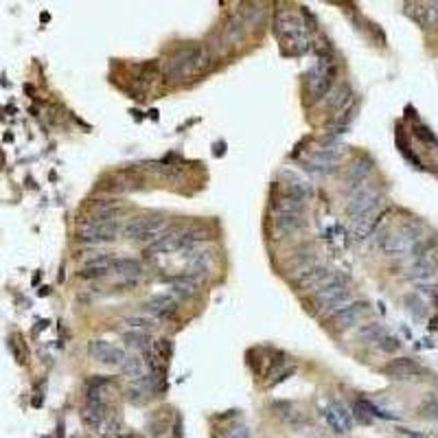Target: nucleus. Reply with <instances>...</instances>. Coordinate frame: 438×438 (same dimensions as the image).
I'll return each mask as SVG.
<instances>
[{"instance_id": "nucleus-3", "label": "nucleus", "mask_w": 438, "mask_h": 438, "mask_svg": "<svg viewBox=\"0 0 438 438\" xmlns=\"http://www.w3.org/2000/svg\"><path fill=\"white\" fill-rule=\"evenodd\" d=\"M121 226L116 219H90L79 224L77 239L84 243H110L119 237Z\"/></svg>"}, {"instance_id": "nucleus-29", "label": "nucleus", "mask_w": 438, "mask_h": 438, "mask_svg": "<svg viewBox=\"0 0 438 438\" xmlns=\"http://www.w3.org/2000/svg\"><path fill=\"white\" fill-rule=\"evenodd\" d=\"M285 412H279V417L285 421V423H290V426H294V428H298V426H303V423L307 421V417L303 414V412H298V410L294 408V405H290V403H285Z\"/></svg>"}, {"instance_id": "nucleus-9", "label": "nucleus", "mask_w": 438, "mask_h": 438, "mask_svg": "<svg viewBox=\"0 0 438 438\" xmlns=\"http://www.w3.org/2000/svg\"><path fill=\"white\" fill-rule=\"evenodd\" d=\"M377 202H379V191L366 182L360 184L351 193V200H349V215L353 217V222L360 217L371 215L377 207Z\"/></svg>"}, {"instance_id": "nucleus-22", "label": "nucleus", "mask_w": 438, "mask_h": 438, "mask_svg": "<svg viewBox=\"0 0 438 438\" xmlns=\"http://www.w3.org/2000/svg\"><path fill=\"white\" fill-rule=\"evenodd\" d=\"M119 368H121V373H123V375L130 377V379H134V381H139V379L145 377V362H143L141 358H134V355H128L125 362H123Z\"/></svg>"}, {"instance_id": "nucleus-6", "label": "nucleus", "mask_w": 438, "mask_h": 438, "mask_svg": "<svg viewBox=\"0 0 438 438\" xmlns=\"http://www.w3.org/2000/svg\"><path fill=\"white\" fill-rule=\"evenodd\" d=\"M164 228H167V219L162 217H136L123 228V237L130 241H149L158 239Z\"/></svg>"}, {"instance_id": "nucleus-25", "label": "nucleus", "mask_w": 438, "mask_h": 438, "mask_svg": "<svg viewBox=\"0 0 438 438\" xmlns=\"http://www.w3.org/2000/svg\"><path fill=\"white\" fill-rule=\"evenodd\" d=\"M371 169H373L371 160H358V162L353 164V167H351V173H349V180L353 182L355 189L366 182V175L371 173Z\"/></svg>"}, {"instance_id": "nucleus-11", "label": "nucleus", "mask_w": 438, "mask_h": 438, "mask_svg": "<svg viewBox=\"0 0 438 438\" xmlns=\"http://www.w3.org/2000/svg\"><path fill=\"white\" fill-rule=\"evenodd\" d=\"M88 355L99 364H107V366H121L125 362L128 353L121 347L110 344L107 340H92L88 344Z\"/></svg>"}, {"instance_id": "nucleus-23", "label": "nucleus", "mask_w": 438, "mask_h": 438, "mask_svg": "<svg viewBox=\"0 0 438 438\" xmlns=\"http://www.w3.org/2000/svg\"><path fill=\"white\" fill-rule=\"evenodd\" d=\"M305 211V202L296 200L292 195H283L277 200V213H287V215H303Z\"/></svg>"}, {"instance_id": "nucleus-13", "label": "nucleus", "mask_w": 438, "mask_h": 438, "mask_svg": "<svg viewBox=\"0 0 438 438\" xmlns=\"http://www.w3.org/2000/svg\"><path fill=\"white\" fill-rule=\"evenodd\" d=\"M338 162H340V152H338V149H331V147L316 149V152L307 158V169L318 171V173H331V171H335Z\"/></svg>"}, {"instance_id": "nucleus-5", "label": "nucleus", "mask_w": 438, "mask_h": 438, "mask_svg": "<svg viewBox=\"0 0 438 438\" xmlns=\"http://www.w3.org/2000/svg\"><path fill=\"white\" fill-rule=\"evenodd\" d=\"M333 79H335V66L328 60H320L307 73V86H309L311 99L318 101V99L326 97L328 90L333 86Z\"/></svg>"}, {"instance_id": "nucleus-20", "label": "nucleus", "mask_w": 438, "mask_h": 438, "mask_svg": "<svg viewBox=\"0 0 438 438\" xmlns=\"http://www.w3.org/2000/svg\"><path fill=\"white\" fill-rule=\"evenodd\" d=\"M167 283L171 285V292L177 296H193L198 292V281L186 274V277H171L167 279Z\"/></svg>"}, {"instance_id": "nucleus-30", "label": "nucleus", "mask_w": 438, "mask_h": 438, "mask_svg": "<svg viewBox=\"0 0 438 438\" xmlns=\"http://www.w3.org/2000/svg\"><path fill=\"white\" fill-rule=\"evenodd\" d=\"M383 335H386V333L381 331V326H379V324H368V326H364L362 331H360V338L371 340V342H379Z\"/></svg>"}, {"instance_id": "nucleus-24", "label": "nucleus", "mask_w": 438, "mask_h": 438, "mask_svg": "<svg viewBox=\"0 0 438 438\" xmlns=\"http://www.w3.org/2000/svg\"><path fill=\"white\" fill-rule=\"evenodd\" d=\"M375 226H377V219L373 217V213L366 215V217L355 219V224H353V237L355 239H366L375 230Z\"/></svg>"}, {"instance_id": "nucleus-18", "label": "nucleus", "mask_w": 438, "mask_h": 438, "mask_svg": "<svg viewBox=\"0 0 438 438\" xmlns=\"http://www.w3.org/2000/svg\"><path fill=\"white\" fill-rule=\"evenodd\" d=\"M285 175V182H283V189H285V195H292V198H296V200H307V198H311V193H313V189H311V184L305 180V177H300V175H296V173H283Z\"/></svg>"}, {"instance_id": "nucleus-19", "label": "nucleus", "mask_w": 438, "mask_h": 438, "mask_svg": "<svg viewBox=\"0 0 438 438\" xmlns=\"http://www.w3.org/2000/svg\"><path fill=\"white\" fill-rule=\"evenodd\" d=\"M274 228H277L279 235H296L305 228V219L303 215H287V213H277L274 215Z\"/></svg>"}, {"instance_id": "nucleus-33", "label": "nucleus", "mask_w": 438, "mask_h": 438, "mask_svg": "<svg viewBox=\"0 0 438 438\" xmlns=\"http://www.w3.org/2000/svg\"><path fill=\"white\" fill-rule=\"evenodd\" d=\"M436 307H438V296H436Z\"/></svg>"}, {"instance_id": "nucleus-14", "label": "nucleus", "mask_w": 438, "mask_h": 438, "mask_svg": "<svg viewBox=\"0 0 438 438\" xmlns=\"http://www.w3.org/2000/svg\"><path fill=\"white\" fill-rule=\"evenodd\" d=\"M143 309L152 318L158 320V318H169V316H173V313L177 311V303H175V298L169 296V294H158V296H152L149 300H145Z\"/></svg>"}, {"instance_id": "nucleus-15", "label": "nucleus", "mask_w": 438, "mask_h": 438, "mask_svg": "<svg viewBox=\"0 0 438 438\" xmlns=\"http://www.w3.org/2000/svg\"><path fill=\"white\" fill-rule=\"evenodd\" d=\"M331 274L333 272L326 265H311V268H305L303 272H300L296 283L303 287V290H318V287H322L328 279H331Z\"/></svg>"}, {"instance_id": "nucleus-12", "label": "nucleus", "mask_w": 438, "mask_h": 438, "mask_svg": "<svg viewBox=\"0 0 438 438\" xmlns=\"http://www.w3.org/2000/svg\"><path fill=\"white\" fill-rule=\"evenodd\" d=\"M368 311L366 303H347L344 307H340L338 311H333V324L338 331H347L353 324H358V320Z\"/></svg>"}, {"instance_id": "nucleus-7", "label": "nucleus", "mask_w": 438, "mask_h": 438, "mask_svg": "<svg viewBox=\"0 0 438 438\" xmlns=\"http://www.w3.org/2000/svg\"><path fill=\"white\" fill-rule=\"evenodd\" d=\"M419 241V232L412 228H401V230H392L388 235H383L379 241V248L383 254L388 256H403L408 252H412V248Z\"/></svg>"}, {"instance_id": "nucleus-31", "label": "nucleus", "mask_w": 438, "mask_h": 438, "mask_svg": "<svg viewBox=\"0 0 438 438\" xmlns=\"http://www.w3.org/2000/svg\"><path fill=\"white\" fill-rule=\"evenodd\" d=\"M222 438H250V432H248V428H243V426H235V428L226 430Z\"/></svg>"}, {"instance_id": "nucleus-17", "label": "nucleus", "mask_w": 438, "mask_h": 438, "mask_svg": "<svg viewBox=\"0 0 438 438\" xmlns=\"http://www.w3.org/2000/svg\"><path fill=\"white\" fill-rule=\"evenodd\" d=\"M381 373H383V375H388V377H392V379H410V377L419 375V373H421V368H419L412 360L399 358V360L388 362L386 366L381 368Z\"/></svg>"}, {"instance_id": "nucleus-1", "label": "nucleus", "mask_w": 438, "mask_h": 438, "mask_svg": "<svg viewBox=\"0 0 438 438\" xmlns=\"http://www.w3.org/2000/svg\"><path fill=\"white\" fill-rule=\"evenodd\" d=\"M349 279L342 272H333L331 279H328L322 287L316 290V296H313V305H316L320 311L333 313L340 307H344L349 303Z\"/></svg>"}, {"instance_id": "nucleus-32", "label": "nucleus", "mask_w": 438, "mask_h": 438, "mask_svg": "<svg viewBox=\"0 0 438 438\" xmlns=\"http://www.w3.org/2000/svg\"><path fill=\"white\" fill-rule=\"evenodd\" d=\"M379 347H381V351H396L399 349V340H394V338H390V335H383L381 340H379Z\"/></svg>"}, {"instance_id": "nucleus-26", "label": "nucleus", "mask_w": 438, "mask_h": 438, "mask_svg": "<svg viewBox=\"0 0 438 438\" xmlns=\"http://www.w3.org/2000/svg\"><path fill=\"white\" fill-rule=\"evenodd\" d=\"M410 274L408 277L410 279H430L432 274H434V261H430V259H417V261L410 265V270H408Z\"/></svg>"}, {"instance_id": "nucleus-4", "label": "nucleus", "mask_w": 438, "mask_h": 438, "mask_svg": "<svg viewBox=\"0 0 438 438\" xmlns=\"http://www.w3.org/2000/svg\"><path fill=\"white\" fill-rule=\"evenodd\" d=\"M207 239V232L202 230H182V232H173V235H164L158 237L152 245L147 248L149 254H173L180 252L184 248H191L195 241Z\"/></svg>"}, {"instance_id": "nucleus-27", "label": "nucleus", "mask_w": 438, "mask_h": 438, "mask_svg": "<svg viewBox=\"0 0 438 438\" xmlns=\"http://www.w3.org/2000/svg\"><path fill=\"white\" fill-rule=\"evenodd\" d=\"M123 340H125V344L132 349H147L149 347V335L145 331H125L123 333Z\"/></svg>"}, {"instance_id": "nucleus-21", "label": "nucleus", "mask_w": 438, "mask_h": 438, "mask_svg": "<svg viewBox=\"0 0 438 438\" xmlns=\"http://www.w3.org/2000/svg\"><path fill=\"white\" fill-rule=\"evenodd\" d=\"M112 272L123 274V277H139L143 274V263L139 259H128V256H121L112 261Z\"/></svg>"}, {"instance_id": "nucleus-34", "label": "nucleus", "mask_w": 438, "mask_h": 438, "mask_svg": "<svg viewBox=\"0 0 438 438\" xmlns=\"http://www.w3.org/2000/svg\"><path fill=\"white\" fill-rule=\"evenodd\" d=\"M410 438H419V436H410Z\"/></svg>"}, {"instance_id": "nucleus-2", "label": "nucleus", "mask_w": 438, "mask_h": 438, "mask_svg": "<svg viewBox=\"0 0 438 438\" xmlns=\"http://www.w3.org/2000/svg\"><path fill=\"white\" fill-rule=\"evenodd\" d=\"M274 31L283 40L285 44H290L294 49V53H300L307 49V29L303 18L294 11H281L277 20H274Z\"/></svg>"}, {"instance_id": "nucleus-8", "label": "nucleus", "mask_w": 438, "mask_h": 438, "mask_svg": "<svg viewBox=\"0 0 438 438\" xmlns=\"http://www.w3.org/2000/svg\"><path fill=\"white\" fill-rule=\"evenodd\" d=\"M202 58H204V51L200 46H189V49L177 51L167 62V75L171 79H180V77L195 73L202 64Z\"/></svg>"}, {"instance_id": "nucleus-28", "label": "nucleus", "mask_w": 438, "mask_h": 438, "mask_svg": "<svg viewBox=\"0 0 438 438\" xmlns=\"http://www.w3.org/2000/svg\"><path fill=\"white\" fill-rule=\"evenodd\" d=\"M125 324H128L130 328H134V331H145V333H147L149 328H156L158 320L152 318V316H132V318L125 320Z\"/></svg>"}, {"instance_id": "nucleus-16", "label": "nucleus", "mask_w": 438, "mask_h": 438, "mask_svg": "<svg viewBox=\"0 0 438 438\" xmlns=\"http://www.w3.org/2000/svg\"><path fill=\"white\" fill-rule=\"evenodd\" d=\"M112 261L114 259L112 256H107V254H99V256H94L90 259V261H86V268L79 272V277L81 279H105L107 274H112Z\"/></svg>"}, {"instance_id": "nucleus-10", "label": "nucleus", "mask_w": 438, "mask_h": 438, "mask_svg": "<svg viewBox=\"0 0 438 438\" xmlns=\"http://www.w3.org/2000/svg\"><path fill=\"white\" fill-rule=\"evenodd\" d=\"M320 414L324 419V423L331 428L335 434H349L353 430V417L349 410L338 403V401H328L320 408Z\"/></svg>"}]
</instances>
